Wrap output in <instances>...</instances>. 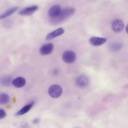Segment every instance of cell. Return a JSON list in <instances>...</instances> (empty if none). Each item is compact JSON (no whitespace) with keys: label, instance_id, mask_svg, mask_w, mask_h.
Segmentation results:
<instances>
[{"label":"cell","instance_id":"obj_1","mask_svg":"<svg viewBox=\"0 0 128 128\" xmlns=\"http://www.w3.org/2000/svg\"><path fill=\"white\" fill-rule=\"evenodd\" d=\"M75 11V10L73 8L70 7L66 8L62 11L60 14L56 16L50 18V22L52 25H57L72 15Z\"/></svg>","mask_w":128,"mask_h":128},{"label":"cell","instance_id":"obj_2","mask_svg":"<svg viewBox=\"0 0 128 128\" xmlns=\"http://www.w3.org/2000/svg\"><path fill=\"white\" fill-rule=\"evenodd\" d=\"M62 92L61 87L56 84L51 86L48 90L49 94L50 96L54 98H57L60 97L62 94Z\"/></svg>","mask_w":128,"mask_h":128},{"label":"cell","instance_id":"obj_3","mask_svg":"<svg viewBox=\"0 0 128 128\" xmlns=\"http://www.w3.org/2000/svg\"><path fill=\"white\" fill-rule=\"evenodd\" d=\"M76 56L73 51L68 50L65 51L63 54L62 58L66 63L70 64L74 62L76 59Z\"/></svg>","mask_w":128,"mask_h":128},{"label":"cell","instance_id":"obj_4","mask_svg":"<svg viewBox=\"0 0 128 128\" xmlns=\"http://www.w3.org/2000/svg\"><path fill=\"white\" fill-rule=\"evenodd\" d=\"M37 5H34L27 7L20 10L19 14L22 16H28L32 14L38 9Z\"/></svg>","mask_w":128,"mask_h":128},{"label":"cell","instance_id":"obj_5","mask_svg":"<svg viewBox=\"0 0 128 128\" xmlns=\"http://www.w3.org/2000/svg\"><path fill=\"white\" fill-rule=\"evenodd\" d=\"M54 48L53 44L52 43H48L43 45L40 48V52L42 55L48 54L53 51Z\"/></svg>","mask_w":128,"mask_h":128},{"label":"cell","instance_id":"obj_6","mask_svg":"<svg viewBox=\"0 0 128 128\" xmlns=\"http://www.w3.org/2000/svg\"><path fill=\"white\" fill-rule=\"evenodd\" d=\"M61 11V8L59 5H55L49 9L48 11V14L51 18H53L58 16Z\"/></svg>","mask_w":128,"mask_h":128},{"label":"cell","instance_id":"obj_7","mask_svg":"<svg viewBox=\"0 0 128 128\" xmlns=\"http://www.w3.org/2000/svg\"><path fill=\"white\" fill-rule=\"evenodd\" d=\"M124 26L123 22L118 19L114 20L112 24V28L113 30L116 32L122 31L124 28Z\"/></svg>","mask_w":128,"mask_h":128},{"label":"cell","instance_id":"obj_8","mask_svg":"<svg viewBox=\"0 0 128 128\" xmlns=\"http://www.w3.org/2000/svg\"><path fill=\"white\" fill-rule=\"evenodd\" d=\"M89 82L88 78L84 76H79L77 78L76 81V85L81 88L86 87L88 85Z\"/></svg>","mask_w":128,"mask_h":128},{"label":"cell","instance_id":"obj_9","mask_svg":"<svg viewBox=\"0 0 128 128\" xmlns=\"http://www.w3.org/2000/svg\"><path fill=\"white\" fill-rule=\"evenodd\" d=\"M64 29L62 28H59L48 34L46 36V39L50 40L60 35L64 32Z\"/></svg>","mask_w":128,"mask_h":128},{"label":"cell","instance_id":"obj_10","mask_svg":"<svg viewBox=\"0 0 128 128\" xmlns=\"http://www.w3.org/2000/svg\"><path fill=\"white\" fill-rule=\"evenodd\" d=\"M106 40V39L105 38L96 36L92 37L90 40V44L95 46L101 45L104 44Z\"/></svg>","mask_w":128,"mask_h":128},{"label":"cell","instance_id":"obj_11","mask_svg":"<svg viewBox=\"0 0 128 128\" xmlns=\"http://www.w3.org/2000/svg\"><path fill=\"white\" fill-rule=\"evenodd\" d=\"M12 84L16 88H19L24 86L26 84V80L24 78L18 76L12 80Z\"/></svg>","mask_w":128,"mask_h":128},{"label":"cell","instance_id":"obj_12","mask_svg":"<svg viewBox=\"0 0 128 128\" xmlns=\"http://www.w3.org/2000/svg\"><path fill=\"white\" fill-rule=\"evenodd\" d=\"M34 104V102H32L24 106L15 114V116H20L26 114L30 110Z\"/></svg>","mask_w":128,"mask_h":128},{"label":"cell","instance_id":"obj_13","mask_svg":"<svg viewBox=\"0 0 128 128\" xmlns=\"http://www.w3.org/2000/svg\"><path fill=\"white\" fill-rule=\"evenodd\" d=\"M18 8V6H15L8 9L0 15V19L4 18L10 15L17 10Z\"/></svg>","mask_w":128,"mask_h":128},{"label":"cell","instance_id":"obj_14","mask_svg":"<svg viewBox=\"0 0 128 128\" xmlns=\"http://www.w3.org/2000/svg\"><path fill=\"white\" fill-rule=\"evenodd\" d=\"M12 78L10 76H6L2 78L0 81V83L4 86H8L12 83Z\"/></svg>","mask_w":128,"mask_h":128},{"label":"cell","instance_id":"obj_15","mask_svg":"<svg viewBox=\"0 0 128 128\" xmlns=\"http://www.w3.org/2000/svg\"><path fill=\"white\" fill-rule=\"evenodd\" d=\"M10 100L8 95L6 93L0 94V104H4L8 103Z\"/></svg>","mask_w":128,"mask_h":128},{"label":"cell","instance_id":"obj_16","mask_svg":"<svg viewBox=\"0 0 128 128\" xmlns=\"http://www.w3.org/2000/svg\"><path fill=\"white\" fill-rule=\"evenodd\" d=\"M121 44L119 42H113L110 44L109 48L112 51L116 52L119 50L122 46Z\"/></svg>","mask_w":128,"mask_h":128},{"label":"cell","instance_id":"obj_17","mask_svg":"<svg viewBox=\"0 0 128 128\" xmlns=\"http://www.w3.org/2000/svg\"><path fill=\"white\" fill-rule=\"evenodd\" d=\"M3 24L5 28H10L12 26V21L10 19H7L4 21Z\"/></svg>","mask_w":128,"mask_h":128},{"label":"cell","instance_id":"obj_18","mask_svg":"<svg viewBox=\"0 0 128 128\" xmlns=\"http://www.w3.org/2000/svg\"><path fill=\"white\" fill-rule=\"evenodd\" d=\"M6 114L4 110L0 108V119L4 118L6 116Z\"/></svg>","mask_w":128,"mask_h":128},{"label":"cell","instance_id":"obj_19","mask_svg":"<svg viewBox=\"0 0 128 128\" xmlns=\"http://www.w3.org/2000/svg\"><path fill=\"white\" fill-rule=\"evenodd\" d=\"M39 122V120L38 118H36L34 119L32 122L33 124H37Z\"/></svg>","mask_w":128,"mask_h":128}]
</instances>
